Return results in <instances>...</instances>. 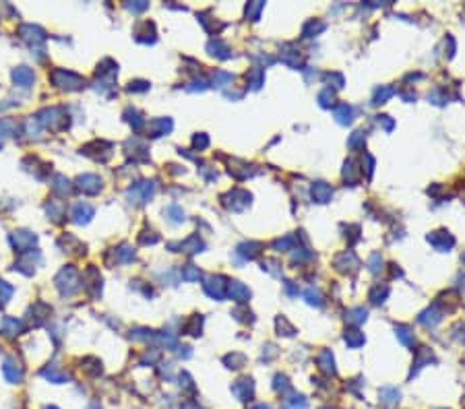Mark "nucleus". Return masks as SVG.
<instances>
[{"label":"nucleus","instance_id":"1","mask_svg":"<svg viewBox=\"0 0 465 409\" xmlns=\"http://www.w3.org/2000/svg\"><path fill=\"white\" fill-rule=\"evenodd\" d=\"M205 292H207L211 298L215 300H221L225 296V283L221 277H211L207 283H205Z\"/></svg>","mask_w":465,"mask_h":409},{"label":"nucleus","instance_id":"2","mask_svg":"<svg viewBox=\"0 0 465 409\" xmlns=\"http://www.w3.org/2000/svg\"><path fill=\"white\" fill-rule=\"evenodd\" d=\"M312 197H315V201H319V203H327L333 197V190H331L329 184H325V182H317V184L312 186Z\"/></svg>","mask_w":465,"mask_h":409},{"label":"nucleus","instance_id":"3","mask_svg":"<svg viewBox=\"0 0 465 409\" xmlns=\"http://www.w3.org/2000/svg\"><path fill=\"white\" fill-rule=\"evenodd\" d=\"M2 372L6 376V380L8 382H21V368H19V364H15L13 360H6L4 366H2Z\"/></svg>","mask_w":465,"mask_h":409},{"label":"nucleus","instance_id":"4","mask_svg":"<svg viewBox=\"0 0 465 409\" xmlns=\"http://www.w3.org/2000/svg\"><path fill=\"white\" fill-rule=\"evenodd\" d=\"M79 188L89 192V195H93V192H97L102 188V182L95 176H83V178H79Z\"/></svg>","mask_w":465,"mask_h":409},{"label":"nucleus","instance_id":"5","mask_svg":"<svg viewBox=\"0 0 465 409\" xmlns=\"http://www.w3.org/2000/svg\"><path fill=\"white\" fill-rule=\"evenodd\" d=\"M440 234H442L440 238H438L436 234L428 236V242H430L432 246H434V248H438V250H447V248H451V246H453V238H451V236H447L445 232H440Z\"/></svg>","mask_w":465,"mask_h":409},{"label":"nucleus","instance_id":"6","mask_svg":"<svg viewBox=\"0 0 465 409\" xmlns=\"http://www.w3.org/2000/svg\"><path fill=\"white\" fill-rule=\"evenodd\" d=\"M232 391H234V395L240 401H246L248 397H250V393H252V384H250V380H238Z\"/></svg>","mask_w":465,"mask_h":409},{"label":"nucleus","instance_id":"7","mask_svg":"<svg viewBox=\"0 0 465 409\" xmlns=\"http://www.w3.org/2000/svg\"><path fill=\"white\" fill-rule=\"evenodd\" d=\"M230 296H232L234 300H238V302H244V300L250 298V292H248V287H244L242 283L232 281V285H230Z\"/></svg>","mask_w":465,"mask_h":409},{"label":"nucleus","instance_id":"8","mask_svg":"<svg viewBox=\"0 0 465 409\" xmlns=\"http://www.w3.org/2000/svg\"><path fill=\"white\" fill-rule=\"evenodd\" d=\"M13 77H15V81H17L19 85H23V87H29V83L34 81V72H31L29 68H25V67H21V68H17V70L13 72Z\"/></svg>","mask_w":465,"mask_h":409},{"label":"nucleus","instance_id":"9","mask_svg":"<svg viewBox=\"0 0 465 409\" xmlns=\"http://www.w3.org/2000/svg\"><path fill=\"white\" fill-rule=\"evenodd\" d=\"M335 118H337L339 124H350L352 122V107L348 103H341L337 110H335Z\"/></svg>","mask_w":465,"mask_h":409},{"label":"nucleus","instance_id":"10","mask_svg":"<svg viewBox=\"0 0 465 409\" xmlns=\"http://www.w3.org/2000/svg\"><path fill=\"white\" fill-rule=\"evenodd\" d=\"M345 343L352 345V347H358V345H362V343H364V335H362V333H358V331H345Z\"/></svg>","mask_w":465,"mask_h":409},{"label":"nucleus","instance_id":"11","mask_svg":"<svg viewBox=\"0 0 465 409\" xmlns=\"http://www.w3.org/2000/svg\"><path fill=\"white\" fill-rule=\"evenodd\" d=\"M319 364H321V368L325 370V372H335L333 368V356L329 351H322L321 356H319Z\"/></svg>","mask_w":465,"mask_h":409},{"label":"nucleus","instance_id":"12","mask_svg":"<svg viewBox=\"0 0 465 409\" xmlns=\"http://www.w3.org/2000/svg\"><path fill=\"white\" fill-rule=\"evenodd\" d=\"M381 397H385V399H383L385 405H395V403L399 401V393L393 391V389H383V391H381Z\"/></svg>","mask_w":465,"mask_h":409},{"label":"nucleus","instance_id":"13","mask_svg":"<svg viewBox=\"0 0 465 409\" xmlns=\"http://www.w3.org/2000/svg\"><path fill=\"white\" fill-rule=\"evenodd\" d=\"M248 81H250L252 89H258V87H261V83H263V70H261V68H254L250 74H248Z\"/></svg>","mask_w":465,"mask_h":409},{"label":"nucleus","instance_id":"14","mask_svg":"<svg viewBox=\"0 0 465 409\" xmlns=\"http://www.w3.org/2000/svg\"><path fill=\"white\" fill-rule=\"evenodd\" d=\"M397 337L401 339V341L405 343V345H412V343H414V335L409 333L407 327H397Z\"/></svg>","mask_w":465,"mask_h":409},{"label":"nucleus","instance_id":"15","mask_svg":"<svg viewBox=\"0 0 465 409\" xmlns=\"http://www.w3.org/2000/svg\"><path fill=\"white\" fill-rule=\"evenodd\" d=\"M387 292H389L387 287H383V289H381V285H376V287L372 289V294H370V300H372V302H376V304H378V302H383L381 298H385V296H387Z\"/></svg>","mask_w":465,"mask_h":409},{"label":"nucleus","instance_id":"16","mask_svg":"<svg viewBox=\"0 0 465 409\" xmlns=\"http://www.w3.org/2000/svg\"><path fill=\"white\" fill-rule=\"evenodd\" d=\"M350 320H352V322H362V320H366V310H364V308L352 310V312H350Z\"/></svg>","mask_w":465,"mask_h":409},{"label":"nucleus","instance_id":"17","mask_svg":"<svg viewBox=\"0 0 465 409\" xmlns=\"http://www.w3.org/2000/svg\"><path fill=\"white\" fill-rule=\"evenodd\" d=\"M364 143V133H354V136L350 138V147L356 149V147H360Z\"/></svg>","mask_w":465,"mask_h":409},{"label":"nucleus","instance_id":"18","mask_svg":"<svg viewBox=\"0 0 465 409\" xmlns=\"http://www.w3.org/2000/svg\"><path fill=\"white\" fill-rule=\"evenodd\" d=\"M393 93H395V91H393L391 87H389V89H383V91H378V93H376V103H383L387 98H391Z\"/></svg>","mask_w":465,"mask_h":409},{"label":"nucleus","instance_id":"19","mask_svg":"<svg viewBox=\"0 0 465 409\" xmlns=\"http://www.w3.org/2000/svg\"><path fill=\"white\" fill-rule=\"evenodd\" d=\"M261 8H263V2H256V4H252L250 8H246V15H248V17H254V19H256V17H258V13H261ZM254 19H252V21H254Z\"/></svg>","mask_w":465,"mask_h":409},{"label":"nucleus","instance_id":"20","mask_svg":"<svg viewBox=\"0 0 465 409\" xmlns=\"http://www.w3.org/2000/svg\"><path fill=\"white\" fill-rule=\"evenodd\" d=\"M184 279H188V281H192V279H199V271H197V269H192V267H188L184 271Z\"/></svg>","mask_w":465,"mask_h":409},{"label":"nucleus","instance_id":"21","mask_svg":"<svg viewBox=\"0 0 465 409\" xmlns=\"http://www.w3.org/2000/svg\"><path fill=\"white\" fill-rule=\"evenodd\" d=\"M383 261H381V256L378 254H372V258H370V271H378V265H381Z\"/></svg>","mask_w":465,"mask_h":409},{"label":"nucleus","instance_id":"22","mask_svg":"<svg viewBox=\"0 0 465 409\" xmlns=\"http://www.w3.org/2000/svg\"><path fill=\"white\" fill-rule=\"evenodd\" d=\"M182 409H199V407L194 403H184V405H182Z\"/></svg>","mask_w":465,"mask_h":409},{"label":"nucleus","instance_id":"23","mask_svg":"<svg viewBox=\"0 0 465 409\" xmlns=\"http://www.w3.org/2000/svg\"><path fill=\"white\" fill-rule=\"evenodd\" d=\"M252 409H269V407H267V405H254Z\"/></svg>","mask_w":465,"mask_h":409}]
</instances>
